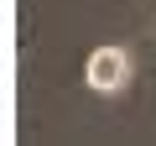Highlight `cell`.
<instances>
[{
    "label": "cell",
    "mask_w": 156,
    "mask_h": 146,
    "mask_svg": "<svg viewBox=\"0 0 156 146\" xmlns=\"http://www.w3.org/2000/svg\"><path fill=\"white\" fill-rule=\"evenodd\" d=\"M130 73H135V63H130L125 47H94L83 78H89V89H99V94H120V89L130 84Z\"/></svg>",
    "instance_id": "6da1fadb"
}]
</instances>
